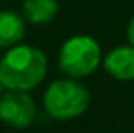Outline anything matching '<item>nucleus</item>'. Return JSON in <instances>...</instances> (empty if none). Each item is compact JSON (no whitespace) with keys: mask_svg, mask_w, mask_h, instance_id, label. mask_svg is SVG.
Returning <instances> with one entry per match:
<instances>
[{"mask_svg":"<svg viewBox=\"0 0 134 133\" xmlns=\"http://www.w3.org/2000/svg\"><path fill=\"white\" fill-rule=\"evenodd\" d=\"M126 34H127L129 44L134 46V16L131 17V21H129V24H127V31H126Z\"/></svg>","mask_w":134,"mask_h":133,"instance_id":"6e6552de","label":"nucleus"},{"mask_svg":"<svg viewBox=\"0 0 134 133\" xmlns=\"http://www.w3.org/2000/svg\"><path fill=\"white\" fill-rule=\"evenodd\" d=\"M26 34V21L14 10H0V48L7 50L22 41Z\"/></svg>","mask_w":134,"mask_h":133,"instance_id":"423d86ee","label":"nucleus"},{"mask_svg":"<svg viewBox=\"0 0 134 133\" xmlns=\"http://www.w3.org/2000/svg\"><path fill=\"white\" fill-rule=\"evenodd\" d=\"M36 120V103L26 90L5 89L0 97V121L15 130L31 126Z\"/></svg>","mask_w":134,"mask_h":133,"instance_id":"20e7f679","label":"nucleus"},{"mask_svg":"<svg viewBox=\"0 0 134 133\" xmlns=\"http://www.w3.org/2000/svg\"><path fill=\"white\" fill-rule=\"evenodd\" d=\"M102 63V50L97 39L87 34H75L61 44L58 66L66 77L85 79Z\"/></svg>","mask_w":134,"mask_h":133,"instance_id":"7ed1b4c3","label":"nucleus"},{"mask_svg":"<svg viewBox=\"0 0 134 133\" xmlns=\"http://www.w3.org/2000/svg\"><path fill=\"white\" fill-rule=\"evenodd\" d=\"M104 68L112 79L119 82L134 80V46L121 44L115 46L104 57Z\"/></svg>","mask_w":134,"mask_h":133,"instance_id":"39448f33","label":"nucleus"},{"mask_svg":"<svg viewBox=\"0 0 134 133\" xmlns=\"http://www.w3.org/2000/svg\"><path fill=\"white\" fill-rule=\"evenodd\" d=\"M3 90H5V87L2 85V82H0V97H2V94H3Z\"/></svg>","mask_w":134,"mask_h":133,"instance_id":"1a4fd4ad","label":"nucleus"},{"mask_svg":"<svg viewBox=\"0 0 134 133\" xmlns=\"http://www.w3.org/2000/svg\"><path fill=\"white\" fill-rule=\"evenodd\" d=\"M48 72L46 55L31 44H15L7 48L0 58V82L9 90L36 89Z\"/></svg>","mask_w":134,"mask_h":133,"instance_id":"f257e3e1","label":"nucleus"},{"mask_svg":"<svg viewBox=\"0 0 134 133\" xmlns=\"http://www.w3.org/2000/svg\"><path fill=\"white\" fill-rule=\"evenodd\" d=\"M43 106L48 116L53 120H76L88 109L90 92L78 79H58L46 87Z\"/></svg>","mask_w":134,"mask_h":133,"instance_id":"f03ea898","label":"nucleus"},{"mask_svg":"<svg viewBox=\"0 0 134 133\" xmlns=\"http://www.w3.org/2000/svg\"><path fill=\"white\" fill-rule=\"evenodd\" d=\"M58 9V0H22V17L34 26L51 22Z\"/></svg>","mask_w":134,"mask_h":133,"instance_id":"0eeeda50","label":"nucleus"}]
</instances>
